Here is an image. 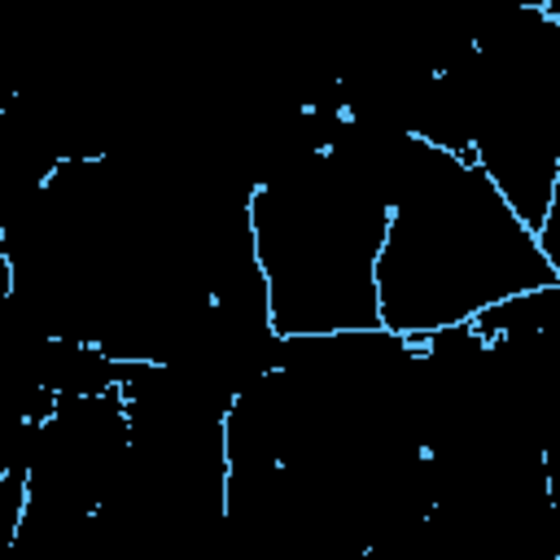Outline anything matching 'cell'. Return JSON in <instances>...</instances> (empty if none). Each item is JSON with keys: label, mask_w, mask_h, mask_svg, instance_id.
Segmentation results:
<instances>
[{"label": "cell", "mask_w": 560, "mask_h": 560, "mask_svg": "<svg viewBox=\"0 0 560 560\" xmlns=\"http://www.w3.org/2000/svg\"><path fill=\"white\" fill-rule=\"evenodd\" d=\"M547 284L560 276L490 175L468 153L416 140L376 258L381 328L420 346Z\"/></svg>", "instance_id": "6da1fadb"}]
</instances>
